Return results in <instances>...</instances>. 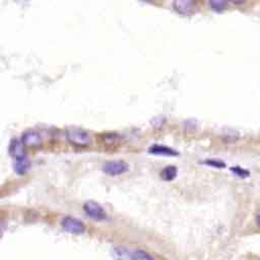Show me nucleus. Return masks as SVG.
<instances>
[{
	"instance_id": "f257e3e1",
	"label": "nucleus",
	"mask_w": 260,
	"mask_h": 260,
	"mask_svg": "<svg viewBox=\"0 0 260 260\" xmlns=\"http://www.w3.org/2000/svg\"><path fill=\"white\" fill-rule=\"evenodd\" d=\"M66 137L71 144L78 147H86L92 142L89 132L76 127H71L66 130Z\"/></svg>"
},
{
	"instance_id": "f03ea898",
	"label": "nucleus",
	"mask_w": 260,
	"mask_h": 260,
	"mask_svg": "<svg viewBox=\"0 0 260 260\" xmlns=\"http://www.w3.org/2000/svg\"><path fill=\"white\" fill-rule=\"evenodd\" d=\"M83 209L91 219L101 222L107 219V213L105 209L96 201L89 200L83 204Z\"/></svg>"
},
{
	"instance_id": "7ed1b4c3",
	"label": "nucleus",
	"mask_w": 260,
	"mask_h": 260,
	"mask_svg": "<svg viewBox=\"0 0 260 260\" xmlns=\"http://www.w3.org/2000/svg\"><path fill=\"white\" fill-rule=\"evenodd\" d=\"M61 225L65 232L73 235H79L85 231V226L83 225V223L75 218H72V216H66V218H64L62 220Z\"/></svg>"
},
{
	"instance_id": "20e7f679",
	"label": "nucleus",
	"mask_w": 260,
	"mask_h": 260,
	"mask_svg": "<svg viewBox=\"0 0 260 260\" xmlns=\"http://www.w3.org/2000/svg\"><path fill=\"white\" fill-rule=\"evenodd\" d=\"M129 167L124 161H111L104 165L103 171L107 175L119 176L128 171Z\"/></svg>"
},
{
	"instance_id": "39448f33",
	"label": "nucleus",
	"mask_w": 260,
	"mask_h": 260,
	"mask_svg": "<svg viewBox=\"0 0 260 260\" xmlns=\"http://www.w3.org/2000/svg\"><path fill=\"white\" fill-rule=\"evenodd\" d=\"M173 8L181 15H189L195 10L194 0H174Z\"/></svg>"
},
{
	"instance_id": "423d86ee",
	"label": "nucleus",
	"mask_w": 260,
	"mask_h": 260,
	"mask_svg": "<svg viewBox=\"0 0 260 260\" xmlns=\"http://www.w3.org/2000/svg\"><path fill=\"white\" fill-rule=\"evenodd\" d=\"M21 141L25 144V146L28 147H39L43 143L42 136L39 132L34 131V130H30L24 133L23 137H21Z\"/></svg>"
},
{
	"instance_id": "0eeeda50",
	"label": "nucleus",
	"mask_w": 260,
	"mask_h": 260,
	"mask_svg": "<svg viewBox=\"0 0 260 260\" xmlns=\"http://www.w3.org/2000/svg\"><path fill=\"white\" fill-rule=\"evenodd\" d=\"M10 154L12 157L15 158V160L18 158L26 157L25 144L23 143V141L14 139L10 145Z\"/></svg>"
},
{
	"instance_id": "6e6552de",
	"label": "nucleus",
	"mask_w": 260,
	"mask_h": 260,
	"mask_svg": "<svg viewBox=\"0 0 260 260\" xmlns=\"http://www.w3.org/2000/svg\"><path fill=\"white\" fill-rule=\"evenodd\" d=\"M149 153L153 154V155H157V156H167V157H171V156H177V153L175 150H173L172 148L165 146V145H153L149 148Z\"/></svg>"
},
{
	"instance_id": "1a4fd4ad",
	"label": "nucleus",
	"mask_w": 260,
	"mask_h": 260,
	"mask_svg": "<svg viewBox=\"0 0 260 260\" xmlns=\"http://www.w3.org/2000/svg\"><path fill=\"white\" fill-rule=\"evenodd\" d=\"M30 166H31V164H30V161L28 160L27 157L18 158V159L15 160L14 170L18 175H24L25 173H27V171L29 170Z\"/></svg>"
},
{
	"instance_id": "9d476101",
	"label": "nucleus",
	"mask_w": 260,
	"mask_h": 260,
	"mask_svg": "<svg viewBox=\"0 0 260 260\" xmlns=\"http://www.w3.org/2000/svg\"><path fill=\"white\" fill-rule=\"evenodd\" d=\"M113 256L115 260H131V254H130L129 250L122 246L114 248Z\"/></svg>"
},
{
	"instance_id": "9b49d317",
	"label": "nucleus",
	"mask_w": 260,
	"mask_h": 260,
	"mask_svg": "<svg viewBox=\"0 0 260 260\" xmlns=\"http://www.w3.org/2000/svg\"><path fill=\"white\" fill-rule=\"evenodd\" d=\"M209 7L214 10V11H223L226 9L227 4H228V0H207Z\"/></svg>"
},
{
	"instance_id": "f8f14e48",
	"label": "nucleus",
	"mask_w": 260,
	"mask_h": 260,
	"mask_svg": "<svg viewBox=\"0 0 260 260\" xmlns=\"http://www.w3.org/2000/svg\"><path fill=\"white\" fill-rule=\"evenodd\" d=\"M102 140L108 146H109V145H115V144L119 143L120 136L115 134V133H106V134L103 135Z\"/></svg>"
},
{
	"instance_id": "ddd939ff",
	"label": "nucleus",
	"mask_w": 260,
	"mask_h": 260,
	"mask_svg": "<svg viewBox=\"0 0 260 260\" xmlns=\"http://www.w3.org/2000/svg\"><path fill=\"white\" fill-rule=\"evenodd\" d=\"M131 260H155L154 257L144 250H135L131 254Z\"/></svg>"
},
{
	"instance_id": "4468645a",
	"label": "nucleus",
	"mask_w": 260,
	"mask_h": 260,
	"mask_svg": "<svg viewBox=\"0 0 260 260\" xmlns=\"http://www.w3.org/2000/svg\"><path fill=\"white\" fill-rule=\"evenodd\" d=\"M177 175V170L175 167H167L162 172V177L165 180H173Z\"/></svg>"
},
{
	"instance_id": "2eb2a0df",
	"label": "nucleus",
	"mask_w": 260,
	"mask_h": 260,
	"mask_svg": "<svg viewBox=\"0 0 260 260\" xmlns=\"http://www.w3.org/2000/svg\"><path fill=\"white\" fill-rule=\"evenodd\" d=\"M229 1L232 2L234 5H242L247 1V0H229Z\"/></svg>"
},
{
	"instance_id": "dca6fc26",
	"label": "nucleus",
	"mask_w": 260,
	"mask_h": 260,
	"mask_svg": "<svg viewBox=\"0 0 260 260\" xmlns=\"http://www.w3.org/2000/svg\"><path fill=\"white\" fill-rule=\"evenodd\" d=\"M2 235H3V231H2L1 227H0V240H1V238H2Z\"/></svg>"
},
{
	"instance_id": "f3484780",
	"label": "nucleus",
	"mask_w": 260,
	"mask_h": 260,
	"mask_svg": "<svg viewBox=\"0 0 260 260\" xmlns=\"http://www.w3.org/2000/svg\"><path fill=\"white\" fill-rule=\"evenodd\" d=\"M257 221H258V225H259V227H260V214L258 215V219H257Z\"/></svg>"
}]
</instances>
